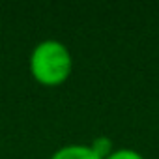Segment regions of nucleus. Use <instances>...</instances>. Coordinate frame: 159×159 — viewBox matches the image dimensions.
<instances>
[{
    "instance_id": "1",
    "label": "nucleus",
    "mask_w": 159,
    "mask_h": 159,
    "mask_svg": "<svg viewBox=\"0 0 159 159\" xmlns=\"http://www.w3.org/2000/svg\"><path fill=\"white\" fill-rule=\"evenodd\" d=\"M32 77L45 86H56L67 81L73 69V56L69 47L54 38L41 39L34 45L28 56Z\"/></svg>"
},
{
    "instance_id": "2",
    "label": "nucleus",
    "mask_w": 159,
    "mask_h": 159,
    "mask_svg": "<svg viewBox=\"0 0 159 159\" xmlns=\"http://www.w3.org/2000/svg\"><path fill=\"white\" fill-rule=\"evenodd\" d=\"M49 159H101L90 144H64L56 148Z\"/></svg>"
},
{
    "instance_id": "3",
    "label": "nucleus",
    "mask_w": 159,
    "mask_h": 159,
    "mask_svg": "<svg viewBox=\"0 0 159 159\" xmlns=\"http://www.w3.org/2000/svg\"><path fill=\"white\" fill-rule=\"evenodd\" d=\"M90 146H92V150H94L101 159H105V157L114 150L112 139H111V137H107V135H99V137H96V139L90 142Z\"/></svg>"
},
{
    "instance_id": "4",
    "label": "nucleus",
    "mask_w": 159,
    "mask_h": 159,
    "mask_svg": "<svg viewBox=\"0 0 159 159\" xmlns=\"http://www.w3.org/2000/svg\"><path fill=\"white\" fill-rule=\"evenodd\" d=\"M105 159H144V155L135 148L124 146V148H114Z\"/></svg>"
}]
</instances>
